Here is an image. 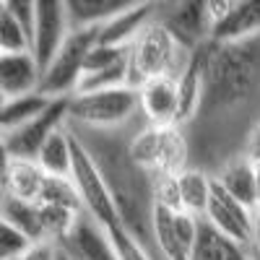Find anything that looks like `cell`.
<instances>
[{"label": "cell", "instance_id": "obj_1", "mask_svg": "<svg viewBox=\"0 0 260 260\" xmlns=\"http://www.w3.org/2000/svg\"><path fill=\"white\" fill-rule=\"evenodd\" d=\"M203 89L185 125L190 167L216 172L245 156L250 130L260 122V34L237 42H203Z\"/></svg>", "mask_w": 260, "mask_h": 260}, {"label": "cell", "instance_id": "obj_2", "mask_svg": "<svg viewBox=\"0 0 260 260\" xmlns=\"http://www.w3.org/2000/svg\"><path fill=\"white\" fill-rule=\"evenodd\" d=\"M138 122L117 130H96V127H83L73 122H68V127L99 167L115 201L120 226L143 247V252L151 260H164L154 237L156 201H154V190H151V175L130 154V136H133Z\"/></svg>", "mask_w": 260, "mask_h": 260}, {"label": "cell", "instance_id": "obj_3", "mask_svg": "<svg viewBox=\"0 0 260 260\" xmlns=\"http://www.w3.org/2000/svg\"><path fill=\"white\" fill-rule=\"evenodd\" d=\"M192 50H187L182 42L172 34L164 21H151V24L127 45V83L133 89H141L143 83L161 78V76H177L187 68Z\"/></svg>", "mask_w": 260, "mask_h": 260}, {"label": "cell", "instance_id": "obj_4", "mask_svg": "<svg viewBox=\"0 0 260 260\" xmlns=\"http://www.w3.org/2000/svg\"><path fill=\"white\" fill-rule=\"evenodd\" d=\"M141 115V96L133 86L120 89H102V91H78L71 96V115L68 122L96 127V130H117L138 122Z\"/></svg>", "mask_w": 260, "mask_h": 260}, {"label": "cell", "instance_id": "obj_5", "mask_svg": "<svg viewBox=\"0 0 260 260\" xmlns=\"http://www.w3.org/2000/svg\"><path fill=\"white\" fill-rule=\"evenodd\" d=\"M99 42V29H73L65 45L57 50V55L50 60V65L42 73L39 91L47 96H73L81 86L86 57L91 47Z\"/></svg>", "mask_w": 260, "mask_h": 260}, {"label": "cell", "instance_id": "obj_6", "mask_svg": "<svg viewBox=\"0 0 260 260\" xmlns=\"http://www.w3.org/2000/svg\"><path fill=\"white\" fill-rule=\"evenodd\" d=\"M68 115H71V96H55L52 104L37 120L13 130H3V156L37 161L47 138L55 130L68 125Z\"/></svg>", "mask_w": 260, "mask_h": 260}, {"label": "cell", "instance_id": "obj_7", "mask_svg": "<svg viewBox=\"0 0 260 260\" xmlns=\"http://www.w3.org/2000/svg\"><path fill=\"white\" fill-rule=\"evenodd\" d=\"M76 138V136H73ZM71 177L81 192V201H83V211L96 219L104 229H120V216L115 208V201L110 195V187H107L104 177L99 167L94 164L91 154L86 151L78 141H76V151H73V172Z\"/></svg>", "mask_w": 260, "mask_h": 260}, {"label": "cell", "instance_id": "obj_8", "mask_svg": "<svg viewBox=\"0 0 260 260\" xmlns=\"http://www.w3.org/2000/svg\"><path fill=\"white\" fill-rule=\"evenodd\" d=\"M203 219L216 229L221 232L229 240L240 242L245 247L255 245V237H257V213L250 211L247 206H242L237 198L232 195L213 180V192H211V203Z\"/></svg>", "mask_w": 260, "mask_h": 260}, {"label": "cell", "instance_id": "obj_9", "mask_svg": "<svg viewBox=\"0 0 260 260\" xmlns=\"http://www.w3.org/2000/svg\"><path fill=\"white\" fill-rule=\"evenodd\" d=\"M71 16L65 8V0H37V18H34V57L39 60L42 71L50 65V60L57 55V50L71 37Z\"/></svg>", "mask_w": 260, "mask_h": 260}, {"label": "cell", "instance_id": "obj_10", "mask_svg": "<svg viewBox=\"0 0 260 260\" xmlns=\"http://www.w3.org/2000/svg\"><path fill=\"white\" fill-rule=\"evenodd\" d=\"M73 260H122L110 229H104L89 213H81V219L71 237L60 245Z\"/></svg>", "mask_w": 260, "mask_h": 260}, {"label": "cell", "instance_id": "obj_11", "mask_svg": "<svg viewBox=\"0 0 260 260\" xmlns=\"http://www.w3.org/2000/svg\"><path fill=\"white\" fill-rule=\"evenodd\" d=\"M141 115L151 125H177L180 117V83L177 76H161L138 89Z\"/></svg>", "mask_w": 260, "mask_h": 260}, {"label": "cell", "instance_id": "obj_12", "mask_svg": "<svg viewBox=\"0 0 260 260\" xmlns=\"http://www.w3.org/2000/svg\"><path fill=\"white\" fill-rule=\"evenodd\" d=\"M42 73L34 52H0V96L16 99L39 91Z\"/></svg>", "mask_w": 260, "mask_h": 260}, {"label": "cell", "instance_id": "obj_13", "mask_svg": "<svg viewBox=\"0 0 260 260\" xmlns=\"http://www.w3.org/2000/svg\"><path fill=\"white\" fill-rule=\"evenodd\" d=\"M156 18H159V0L136 3L99 26V42L102 45H112V47H127Z\"/></svg>", "mask_w": 260, "mask_h": 260}, {"label": "cell", "instance_id": "obj_14", "mask_svg": "<svg viewBox=\"0 0 260 260\" xmlns=\"http://www.w3.org/2000/svg\"><path fill=\"white\" fill-rule=\"evenodd\" d=\"M45 180L47 172L42 169L39 161L3 156V195H13L26 203H39Z\"/></svg>", "mask_w": 260, "mask_h": 260}, {"label": "cell", "instance_id": "obj_15", "mask_svg": "<svg viewBox=\"0 0 260 260\" xmlns=\"http://www.w3.org/2000/svg\"><path fill=\"white\" fill-rule=\"evenodd\" d=\"M216 182H219L232 198H237L242 206H247L250 211L257 213L260 206V195H257V167L252 161H247L245 156L229 161L226 167H221L216 172Z\"/></svg>", "mask_w": 260, "mask_h": 260}, {"label": "cell", "instance_id": "obj_16", "mask_svg": "<svg viewBox=\"0 0 260 260\" xmlns=\"http://www.w3.org/2000/svg\"><path fill=\"white\" fill-rule=\"evenodd\" d=\"M260 34V0H234L224 21L213 26V42H237Z\"/></svg>", "mask_w": 260, "mask_h": 260}, {"label": "cell", "instance_id": "obj_17", "mask_svg": "<svg viewBox=\"0 0 260 260\" xmlns=\"http://www.w3.org/2000/svg\"><path fill=\"white\" fill-rule=\"evenodd\" d=\"M190 260H255V257H252V247L229 240L221 232H216L206 219H201L198 242L192 247Z\"/></svg>", "mask_w": 260, "mask_h": 260}, {"label": "cell", "instance_id": "obj_18", "mask_svg": "<svg viewBox=\"0 0 260 260\" xmlns=\"http://www.w3.org/2000/svg\"><path fill=\"white\" fill-rule=\"evenodd\" d=\"M138 0H65L73 29H99Z\"/></svg>", "mask_w": 260, "mask_h": 260}, {"label": "cell", "instance_id": "obj_19", "mask_svg": "<svg viewBox=\"0 0 260 260\" xmlns=\"http://www.w3.org/2000/svg\"><path fill=\"white\" fill-rule=\"evenodd\" d=\"M0 219H3L6 224H11V226H16L21 234H26L34 245L47 242L45 226H42L39 203H26V201L13 198V195H3V201H0Z\"/></svg>", "mask_w": 260, "mask_h": 260}, {"label": "cell", "instance_id": "obj_20", "mask_svg": "<svg viewBox=\"0 0 260 260\" xmlns=\"http://www.w3.org/2000/svg\"><path fill=\"white\" fill-rule=\"evenodd\" d=\"M73 151H76V138L71 133V127L65 125L60 130L47 138V143L42 146L37 161L42 164V169L47 175H55V177H71L73 172Z\"/></svg>", "mask_w": 260, "mask_h": 260}, {"label": "cell", "instance_id": "obj_21", "mask_svg": "<svg viewBox=\"0 0 260 260\" xmlns=\"http://www.w3.org/2000/svg\"><path fill=\"white\" fill-rule=\"evenodd\" d=\"M180 201H182V211L203 219L208 203H211V192H213V177L203 169L187 167L180 172Z\"/></svg>", "mask_w": 260, "mask_h": 260}, {"label": "cell", "instance_id": "obj_22", "mask_svg": "<svg viewBox=\"0 0 260 260\" xmlns=\"http://www.w3.org/2000/svg\"><path fill=\"white\" fill-rule=\"evenodd\" d=\"M50 104H52V96L42 94V91H31V94L16 96V99H3V104H0V127L13 130V127L26 125L37 120Z\"/></svg>", "mask_w": 260, "mask_h": 260}, {"label": "cell", "instance_id": "obj_23", "mask_svg": "<svg viewBox=\"0 0 260 260\" xmlns=\"http://www.w3.org/2000/svg\"><path fill=\"white\" fill-rule=\"evenodd\" d=\"M42 206H60V208H71V211H83V201L81 192L73 182V177H55L47 175L45 187H42L39 195Z\"/></svg>", "mask_w": 260, "mask_h": 260}, {"label": "cell", "instance_id": "obj_24", "mask_svg": "<svg viewBox=\"0 0 260 260\" xmlns=\"http://www.w3.org/2000/svg\"><path fill=\"white\" fill-rule=\"evenodd\" d=\"M151 190H154V201L161 208H172V211H182V201H180V177L175 172L167 169H151Z\"/></svg>", "mask_w": 260, "mask_h": 260}, {"label": "cell", "instance_id": "obj_25", "mask_svg": "<svg viewBox=\"0 0 260 260\" xmlns=\"http://www.w3.org/2000/svg\"><path fill=\"white\" fill-rule=\"evenodd\" d=\"M31 34L13 16L0 11V52H31Z\"/></svg>", "mask_w": 260, "mask_h": 260}, {"label": "cell", "instance_id": "obj_26", "mask_svg": "<svg viewBox=\"0 0 260 260\" xmlns=\"http://www.w3.org/2000/svg\"><path fill=\"white\" fill-rule=\"evenodd\" d=\"M31 245L34 242L26 234H21L16 226L3 221V226H0V260H18Z\"/></svg>", "mask_w": 260, "mask_h": 260}, {"label": "cell", "instance_id": "obj_27", "mask_svg": "<svg viewBox=\"0 0 260 260\" xmlns=\"http://www.w3.org/2000/svg\"><path fill=\"white\" fill-rule=\"evenodd\" d=\"M0 11L13 16L29 34H34V18H37V0H0Z\"/></svg>", "mask_w": 260, "mask_h": 260}, {"label": "cell", "instance_id": "obj_28", "mask_svg": "<svg viewBox=\"0 0 260 260\" xmlns=\"http://www.w3.org/2000/svg\"><path fill=\"white\" fill-rule=\"evenodd\" d=\"M110 234H112V240H115L117 252H120L122 260H151V257L143 252V247H141V245H138V242H136L122 226H120V229H112Z\"/></svg>", "mask_w": 260, "mask_h": 260}, {"label": "cell", "instance_id": "obj_29", "mask_svg": "<svg viewBox=\"0 0 260 260\" xmlns=\"http://www.w3.org/2000/svg\"><path fill=\"white\" fill-rule=\"evenodd\" d=\"M60 257V245L57 242H37L31 245L24 255H21L18 260H57Z\"/></svg>", "mask_w": 260, "mask_h": 260}, {"label": "cell", "instance_id": "obj_30", "mask_svg": "<svg viewBox=\"0 0 260 260\" xmlns=\"http://www.w3.org/2000/svg\"><path fill=\"white\" fill-rule=\"evenodd\" d=\"M245 159L252 161L255 167H260V122L250 130V138L245 143Z\"/></svg>", "mask_w": 260, "mask_h": 260}, {"label": "cell", "instance_id": "obj_31", "mask_svg": "<svg viewBox=\"0 0 260 260\" xmlns=\"http://www.w3.org/2000/svg\"><path fill=\"white\" fill-rule=\"evenodd\" d=\"M257 195H260V167H257ZM257 211H260V206H257Z\"/></svg>", "mask_w": 260, "mask_h": 260}, {"label": "cell", "instance_id": "obj_32", "mask_svg": "<svg viewBox=\"0 0 260 260\" xmlns=\"http://www.w3.org/2000/svg\"><path fill=\"white\" fill-rule=\"evenodd\" d=\"M138 3H146V0H138Z\"/></svg>", "mask_w": 260, "mask_h": 260}]
</instances>
